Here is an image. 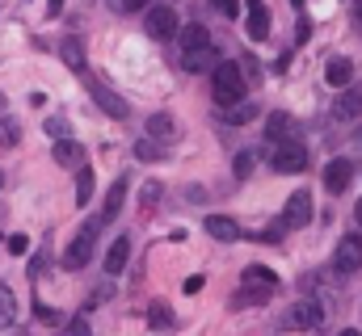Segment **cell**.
Here are the masks:
<instances>
[{"instance_id": "cell-41", "label": "cell", "mask_w": 362, "mask_h": 336, "mask_svg": "<svg viewBox=\"0 0 362 336\" xmlns=\"http://www.w3.org/2000/svg\"><path fill=\"white\" fill-rule=\"evenodd\" d=\"M291 4H303V0H291Z\"/></svg>"}, {"instance_id": "cell-10", "label": "cell", "mask_w": 362, "mask_h": 336, "mask_svg": "<svg viewBox=\"0 0 362 336\" xmlns=\"http://www.w3.org/2000/svg\"><path fill=\"white\" fill-rule=\"evenodd\" d=\"M245 30L253 42H266L270 38V8L262 0H249V17H245Z\"/></svg>"}, {"instance_id": "cell-31", "label": "cell", "mask_w": 362, "mask_h": 336, "mask_svg": "<svg viewBox=\"0 0 362 336\" xmlns=\"http://www.w3.org/2000/svg\"><path fill=\"white\" fill-rule=\"evenodd\" d=\"M110 4H114L118 13H139V8H144L148 0H110Z\"/></svg>"}, {"instance_id": "cell-27", "label": "cell", "mask_w": 362, "mask_h": 336, "mask_svg": "<svg viewBox=\"0 0 362 336\" xmlns=\"http://www.w3.org/2000/svg\"><path fill=\"white\" fill-rule=\"evenodd\" d=\"M253 164H257V160H253V152H240V156H236V181H245V176L253 172Z\"/></svg>"}, {"instance_id": "cell-30", "label": "cell", "mask_w": 362, "mask_h": 336, "mask_svg": "<svg viewBox=\"0 0 362 336\" xmlns=\"http://www.w3.org/2000/svg\"><path fill=\"white\" fill-rule=\"evenodd\" d=\"M358 101H354V97H341V105H337V118H358Z\"/></svg>"}, {"instance_id": "cell-12", "label": "cell", "mask_w": 362, "mask_h": 336, "mask_svg": "<svg viewBox=\"0 0 362 336\" xmlns=\"http://www.w3.org/2000/svg\"><path fill=\"white\" fill-rule=\"evenodd\" d=\"M206 236H215L219 244H232V240H240V223L236 219H228V215H206Z\"/></svg>"}, {"instance_id": "cell-35", "label": "cell", "mask_w": 362, "mask_h": 336, "mask_svg": "<svg viewBox=\"0 0 362 336\" xmlns=\"http://www.w3.org/2000/svg\"><path fill=\"white\" fill-rule=\"evenodd\" d=\"M156 198H160V185H148V189H144V202H148V206H152V202H156Z\"/></svg>"}, {"instance_id": "cell-22", "label": "cell", "mask_w": 362, "mask_h": 336, "mask_svg": "<svg viewBox=\"0 0 362 336\" xmlns=\"http://www.w3.org/2000/svg\"><path fill=\"white\" fill-rule=\"evenodd\" d=\"M148 135H156V139H173V118H169V114L148 118Z\"/></svg>"}, {"instance_id": "cell-16", "label": "cell", "mask_w": 362, "mask_h": 336, "mask_svg": "<svg viewBox=\"0 0 362 336\" xmlns=\"http://www.w3.org/2000/svg\"><path fill=\"white\" fill-rule=\"evenodd\" d=\"M245 286H249V290H262V294H274V290H278V277H274L266 265H249V269H245Z\"/></svg>"}, {"instance_id": "cell-23", "label": "cell", "mask_w": 362, "mask_h": 336, "mask_svg": "<svg viewBox=\"0 0 362 336\" xmlns=\"http://www.w3.org/2000/svg\"><path fill=\"white\" fill-rule=\"evenodd\" d=\"M148 324H152V328H173V311H169V303H152Z\"/></svg>"}, {"instance_id": "cell-2", "label": "cell", "mask_w": 362, "mask_h": 336, "mask_svg": "<svg viewBox=\"0 0 362 336\" xmlns=\"http://www.w3.org/2000/svg\"><path fill=\"white\" fill-rule=\"evenodd\" d=\"M291 332H312V328H320L325 324V307L316 303V299H299V303H291L286 307V320H282Z\"/></svg>"}, {"instance_id": "cell-29", "label": "cell", "mask_w": 362, "mask_h": 336, "mask_svg": "<svg viewBox=\"0 0 362 336\" xmlns=\"http://www.w3.org/2000/svg\"><path fill=\"white\" fill-rule=\"evenodd\" d=\"M17 135H21V131H17V122H0V143H4V148H13V143H17Z\"/></svg>"}, {"instance_id": "cell-13", "label": "cell", "mask_w": 362, "mask_h": 336, "mask_svg": "<svg viewBox=\"0 0 362 336\" xmlns=\"http://www.w3.org/2000/svg\"><path fill=\"white\" fill-rule=\"evenodd\" d=\"M219 118H223L228 126H245V122H253V118H257V101H245V97H240V101L223 105V109H219Z\"/></svg>"}, {"instance_id": "cell-25", "label": "cell", "mask_w": 362, "mask_h": 336, "mask_svg": "<svg viewBox=\"0 0 362 336\" xmlns=\"http://www.w3.org/2000/svg\"><path fill=\"white\" fill-rule=\"evenodd\" d=\"M93 185H97V181H93V168H81V176H76V202H81V206L93 198Z\"/></svg>"}, {"instance_id": "cell-38", "label": "cell", "mask_w": 362, "mask_h": 336, "mask_svg": "<svg viewBox=\"0 0 362 336\" xmlns=\"http://www.w3.org/2000/svg\"><path fill=\"white\" fill-rule=\"evenodd\" d=\"M354 219H358V227H362V198H358V206H354Z\"/></svg>"}, {"instance_id": "cell-32", "label": "cell", "mask_w": 362, "mask_h": 336, "mask_svg": "<svg viewBox=\"0 0 362 336\" xmlns=\"http://www.w3.org/2000/svg\"><path fill=\"white\" fill-rule=\"evenodd\" d=\"M215 8H219L223 17H236V13H240V4H236V0H215Z\"/></svg>"}, {"instance_id": "cell-28", "label": "cell", "mask_w": 362, "mask_h": 336, "mask_svg": "<svg viewBox=\"0 0 362 336\" xmlns=\"http://www.w3.org/2000/svg\"><path fill=\"white\" fill-rule=\"evenodd\" d=\"M4 248L13 252V256H25V252H30V240L17 232V236H8V240H4Z\"/></svg>"}, {"instance_id": "cell-34", "label": "cell", "mask_w": 362, "mask_h": 336, "mask_svg": "<svg viewBox=\"0 0 362 336\" xmlns=\"http://www.w3.org/2000/svg\"><path fill=\"white\" fill-rule=\"evenodd\" d=\"M38 320H42V324H59V311H51V307H38Z\"/></svg>"}, {"instance_id": "cell-4", "label": "cell", "mask_w": 362, "mask_h": 336, "mask_svg": "<svg viewBox=\"0 0 362 336\" xmlns=\"http://www.w3.org/2000/svg\"><path fill=\"white\" fill-rule=\"evenodd\" d=\"M308 223H312V193H308V189H295V193L286 198L282 227H286V232H299V227H308Z\"/></svg>"}, {"instance_id": "cell-15", "label": "cell", "mask_w": 362, "mask_h": 336, "mask_svg": "<svg viewBox=\"0 0 362 336\" xmlns=\"http://www.w3.org/2000/svg\"><path fill=\"white\" fill-rule=\"evenodd\" d=\"M127 260H131V240H127V236H118V240L110 244V252H105V273H114V277H118V273L127 269Z\"/></svg>"}, {"instance_id": "cell-24", "label": "cell", "mask_w": 362, "mask_h": 336, "mask_svg": "<svg viewBox=\"0 0 362 336\" xmlns=\"http://www.w3.org/2000/svg\"><path fill=\"white\" fill-rule=\"evenodd\" d=\"M270 139L274 143L291 139V118H286V114H270Z\"/></svg>"}, {"instance_id": "cell-11", "label": "cell", "mask_w": 362, "mask_h": 336, "mask_svg": "<svg viewBox=\"0 0 362 336\" xmlns=\"http://www.w3.org/2000/svg\"><path fill=\"white\" fill-rule=\"evenodd\" d=\"M89 88H93V97H97V105H101L110 118H127V101H122L110 84H101V80H93L89 76Z\"/></svg>"}, {"instance_id": "cell-36", "label": "cell", "mask_w": 362, "mask_h": 336, "mask_svg": "<svg viewBox=\"0 0 362 336\" xmlns=\"http://www.w3.org/2000/svg\"><path fill=\"white\" fill-rule=\"evenodd\" d=\"M354 30L362 34V0H354Z\"/></svg>"}, {"instance_id": "cell-26", "label": "cell", "mask_w": 362, "mask_h": 336, "mask_svg": "<svg viewBox=\"0 0 362 336\" xmlns=\"http://www.w3.org/2000/svg\"><path fill=\"white\" fill-rule=\"evenodd\" d=\"M135 156H139V160H160L165 152H160V148H156L152 139H144V143H135Z\"/></svg>"}, {"instance_id": "cell-37", "label": "cell", "mask_w": 362, "mask_h": 336, "mask_svg": "<svg viewBox=\"0 0 362 336\" xmlns=\"http://www.w3.org/2000/svg\"><path fill=\"white\" fill-rule=\"evenodd\" d=\"M47 8H51V17H59L64 13V0H47Z\"/></svg>"}, {"instance_id": "cell-14", "label": "cell", "mask_w": 362, "mask_h": 336, "mask_svg": "<svg viewBox=\"0 0 362 336\" xmlns=\"http://www.w3.org/2000/svg\"><path fill=\"white\" fill-rule=\"evenodd\" d=\"M55 160L64 168H85V148L76 139H55Z\"/></svg>"}, {"instance_id": "cell-42", "label": "cell", "mask_w": 362, "mask_h": 336, "mask_svg": "<svg viewBox=\"0 0 362 336\" xmlns=\"http://www.w3.org/2000/svg\"><path fill=\"white\" fill-rule=\"evenodd\" d=\"M0 185H4V172H0Z\"/></svg>"}, {"instance_id": "cell-39", "label": "cell", "mask_w": 362, "mask_h": 336, "mask_svg": "<svg viewBox=\"0 0 362 336\" xmlns=\"http://www.w3.org/2000/svg\"><path fill=\"white\" fill-rule=\"evenodd\" d=\"M341 336H358V332H354V328H346V332H341Z\"/></svg>"}, {"instance_id": "cell-9", "label": "cell", "mask_w": 362, "mask_h": 336, "mask_svg": "<svg viewBox=\"0 0 362 336\" xmlns=\"http://www.w3.org/2000/svg\"><path fill=\"white\" fill-rule=\"evenodd\" d=\"M350 181H354V164H350L346 156H337V160L325 164V189H329V193H346Z\"/></svg>"}, {"instance_id": "cell-21", "label": "cell", "mask_w": 362, "mask_h": 336, "mask_svg": "<svg viewBox=\"0 0 362 336\" xmlns=\"http://www.w3.org/2000/svg\"><path fill=\"white\" fill-rule=\"evenodd\" d=\"M177 34H181V51H185V47H202V42H211L206 25H185V30H177Z\"/></svg>"}, {"instance_id": "cell-20", "label": "cell", "mask_w": 362, "mask_h": 336, "mask_svg": "<svg viewBox=\"0 0 362 336\" xmlns=\"http://www.w3.org/2000/svg\"><path fill=\"white\" fill-rule=\"evenodd\" d=\"M8 324H17V299H13V290L0 286V328H8Z\"/></svg>"}, {"instance_id": "cell-17", "label": "cell", "mask_w": 362, "mask_h": 336, "mask_svg": "<svg viewBox=\"0 0 362 336\" xmlns=\"http://www.w3.org/2000/svg\"><path fill=\"white\" fill-rule=\"evenodd\" d=\"M325 80L333 84V88H346V84L354 80V64H350V59H329V68H325Z\"/></svg>"}, {"instance_id": "cell-1", "label": "cell", "mask_w": 362, "mask_h": 336, "mask_svg": "<svg viewBox=\"0 0 362 336\" xmlns=\"http://www.w3.org/2000/svg\"><path fill=\"white\" fill-rule=\"evenodd\" d=\"M211 72H215L211 88H215V101H219V109L245 97V72H240V64H215Z\"/></svg>"}, {"instance_id": "cell-8", "label": "cell", "mask_w": 362, "mask_h": 336, "mask_svg": "<svg viewBox=\"0 0 362 336\" xmlns=\"http://www.w3.org/2000/svg\"><path fill=\"white\" fill-rule=\"evenodd\" d=\"M333 269H337V273H354V269H362V236H346V240L337 244V252H333Z\"/></svg>"}, {"instance_id": "cell-6", "label": "cell", "mask_w": 362, "mask_h": 336, "mask_svg": "<svg viewBox=\"0 0 362 336\" xmlns=\"http://www.w3.org/2000/svg\"><path fill=\"white\" fill-rule=\"evenodd\" d=\"M215 64H219L215 42H202V47H185V51H181V68L194 72V76H198V72H211Z\"/></svg>"}, {"instance_id": "cell-7", "label": "cell", "mask_w": 362, "mask_h": 336, "mask_svg": "<svg viewBox=\"0 0 362 336\" xmlns=\"http://www.w3.org/2000/svg\"><path fill=\"white\" fill-rule=\"evenodd\" d=\"M144 25H148V34H152L156 42H169V38H177V30H181V25H177V13H173V8H165V4H160V8H152Z\"/></svg>"}, {"instance_id": "cell-40", "label": "cell", "mask_w": 362, "mask_h": 336, "mask_svg": "<svg viewBox=\"0 0 362 336\" xmlns=\"http://www.w3.org/2000/svg\"><path fill=\"white\" fill-rule=\"evenodd\" d=\"M0 109H4V92H0Z\"/></svg>"}, {"instance_id": "cell-3", "label": "cell", "mask_w": 362, "mask_h": 336, "mask_svg": "<svg viewBox=\"0 0 362 336\" xmlns=\"http://www.w3.org/2000/svg\"><path fill=\"white\" fill-rule=\"evenodd\" d=\"M97 227H101V219H93L89 227H81V232H76L72 248L64 252V265H68V269H85V265H89L93 248H97Z\"/></svg>"}, {"instance_id": "cell-18", "label": "cell", "mask_w": 362, "mask_h": 336, "mask_svg": "<svg viewBox=\"0 0 362 336\" xmlns=\"http://www.w3.org/2000/svg\"><path fill=\"white\" fill-rule=\"evenodd\" d=\"M122 198H127V181L118 176V181H114V189H110V198H105V210H101L97 219H101V223H110V219L118 215V206H122Z\"/></svg>"}, {"instance_id": "cell-33", "label": "cell", "mask_w": 362, "mask_h": 336, "mask_svg": "<svg viewBox=\"0 0 362 336\" xmlns=\"http://www.w3.org/2000/svg\"><path fill=\"white\" fill-rule=\"evenodd\" d=\"M68 336H93V332H89L85 320H72V324H68Z\"/></svg>"}, {"instance_id": "cell-5", "label": "cell", "mask_w": 362, "mask_h": 336, "mask_svg": "<svg viewBox=\"0 0 362 336\" xmlns=\"http://www.w3.org/2000/svg\"><path fill=\"white\" fill-rule=\"evenodd\" d=\"M308 168V148L295 139L274 143V172H303Z\"/></svg>"}, {"instance_id": "cell-19", "label": "cell", "mask_w": 362, "mask_h": 336, "mask_svg": "<svg viewBox=\"0 0 362 336\" xmlns=\"http://www.w3.org/2000/svg\"><path fill=\"white\" fill-rule=\"evenodd\" d=\"M64 64H68L72 72H81V76H85V51H81V42H76V38H68V42H64Z\"/></svg>"}]
</instances>
